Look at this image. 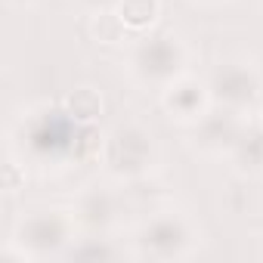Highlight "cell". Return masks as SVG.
<instances>
[{
  "label": "cell",
  "instance_id": "obj_1",
  "mask_svg": "<svg viewBox=\"0 0 263 263\" xmlns=\"http://www.w3.org/2000/svg\"><path fill=\"white\" fill-rule=\"evenodd\" d=\"M192 44L174 28H155L124 47L121 71L140 90H164L174 78L192 71Z\"/></svg>",
  "mask_w": 263,
  "mask_h": 263
},
{
  "label": "cell",
  "instance_id": "obj_15",
  "mask_svg": "<svg viewBox=\"0 0 263 263\" xmlns=\"http://www.w3.org/2000/svg\"><path fill=\"white\" fill-rule=\"evenodd\" d=\"M25 180H28V174H25V158H19L16 152H10V155H7V164H4V195L22 192V189H25Z\"/></svg>",
  "mask_w": 263,
  "mask_h": 263
},
{
  "label": "cell",
  "instance_id": "obj_12",
  "mask_svg": "<svg viewBox=\"0 0 263 263\" xmlns=\"http://www.w3.org/2000/svg\"><path fill=\"white\" fill-rule=\"evenodd\" d=\"M124 257L134 260L130 241L124 245L118 235H87V232H81L65 260H99V263H108V260H124Z\"/></svg>",
  "mask_w": 263,
  "mask_h": 263
},
{
  "label": "cell",
  "instance_id": "obj_19",
  "mask_svg": "<svg viewBox=\"0 0 263 263\" xmlns=\"http://www.w3.org/2000/svg\"><path fill=\"white\" fill-rule=\"evenodd\" d=\"M254 121H257V124H260V127H263V105H260V108H257V115H254Z\"/></svg>",
  "mask_w": 263,
  "mask_h": 263
},
{
  "label": "cell",
  "instance_id": "obj_16",
  "mask_svg": "<svg viewBox=\"0 0 263 263\" xmlns=\"http://www.w3.org/2000/svg\"><path fill=\"white\" fill-rule=\"evenodd\" d=\"M115 4H118V0H71V7L78 13H84L87 19L90 16H99V13H111Z\"/></svg>",
  "mask_w": 263,
  "mask_h": 263
},
{
  "label": "cell",
  "instance_id": "obj_17",
  "mask_svg": "<svg viewBox=\"0 0 263 263\" xmlns=\"http://www.w3.org/2000/svg\"><path fill=\"white\" fill-rule=\"evenodd\" d=\"M4 4H7L10 10H31V7H41L44 0H4Z\"/></svg>",
  "mask_w": 263,
  "mask_h": 263
},
{
  "label": "cell",
  "instance_id": "obj_4",
  "mask_svg": "<svg viewBox=\"0 0 263 263\" xmlns=\"http://www.w3.org/2000/svg\"><path fill=\"white\" fill-rule=\"evenodd\" d=\"M78 235H81V223L71 204H34L16 217L7 241H13L22 251L25 263H41V260L68 257Z\"/></svg>",
  "mask_w": 263,
  "mask_h": 263
},
{
  "label": "cell",
  "instance_id": "obj_2",
  "mask_svg": "<svg viewBox=\"0 0 263 263\" xmlns=\"http://www.w3.org/2000/svg\"><path fill=\"white\" fill-rule=\"evenodd\" d=\"M96 161L111 183L134 186V183L149 180L158 171L161 143L146 121L124 118V121H115L102 134V146H99Z\"/></svg>",
  "mask_w": 263,
  "mask_h": 263
},
{
  "label": "cell",
  "instance_id": "obj_3",
  "mask_svg": "<svg viewBox=\"0 0 263 263\" xmlns=\"http://www.w3.org/2000/svg\"><path fill=\"white\" fill-rule=\"evenodd\" d=\"M198 248H201V226L189 211H183L177 204L149 211L137 223V229L130 232L134 260L177 263V260L195 257Z\"/></svg>",
  "mask_w": 263,
  "mask_h": 263
},
{
  "label": "cell",
  "instance_id": "obj_5",
  "mask_svg": "<svg viewBox=\"0 0 263 263\" xmlns=\"http://www.w3.org/2000/svg\"><path fill=\"white\" fill-rule=\"evenodd\" d=\"M78 130L81 124L71 121V115L53 102L31 105L22 118V140L25 152L37 164H62V161H78Z\"/></svg>",
  "mask_w": 263,
  "mask_h": 263
},
{
  "label": "cell",
  "instance_id": "obj_8",
  "mask_svg": "<svg viewBox=\"0 0 263 263\" xmlns=\"http://www.w3.org/2000/svg\"><path fill=\"white\" fill-rule=\"evenodd\" d=\"M248 121L251 118H245L232 108L214 105L195 127H189V149L208 161H226L229 152L235 149V143L241 140Z\"/></svg>",
  "mask_w": 263,
  "mask_h": 263
},
{
  "label": "cell",
  "instance_id": "obj_10",
  "mask_svg": "<svg viewBox=\"0 0 263 263\" xmlns=\"http://www.w3.org/2000/svg\"><path fill=\"white\" fill-rule=\"evenodd\" d=\"M226 164L238 180H263V127L257 121H248L245 134L229 152Z\"/></svg>",
  "mask_w": 263,
  "mask_h": 263
},
{
  "label": "cell",
  "instance_id": "obj_11",
  "mask_svg": "<svg viewBox=\"0 0 263 263\" xmlns=\"http://www.w3.org/2000/svg\"><path fill=\"white\" fill-rule=\"evenodd\" d=\"M115 16L121 19V25L134 37H140V34H149L161 25L164 0H118Z\"/></svg>",
  "mask_w": 263,
  "mask_h": 263
},
{
  "label": "cell",
  "instance_id": "obj_6",
  "mask_svg": "<svg viewBox=\"0 0 263 263\" xmlns=\"http://www.w3.org/2000/svg\"><path fill=\"white\" fill-rule=\"evenodd\" d=\"M208 87L214 105L232 108L245 118H254L263 105V65L251 56H226L208 68Z\"/></svg>",
  "mask_w": 263,
  "mask_h": 263
},
{
  "label": "cell",
  "instance_id": "obj_7",
  "mask_svg": "<svg viewBox=\"0 0 263 263\" xmlns=\"http://www.w3.org/2000/svg\"><path fill=\"white\" fill-rule=\"evenodd\" d=\"M71 211L81 223V232L87 235H118L124 223V195L111 186V180H93L84 183L74 198Z\"/></svg>",
  "mask_w": 263,
  "mask_h": 263
},
{
  "label": "cell",
  "instance_id": "obj_14",
  "mask_svg": "<svg viewBox=\"0 0 263 263\" xmlns=\"http://www.w3.org/2000/svg\"><path fill=\"white\" fill-rule=\"evenodd\" d=\"M90 34H93L96 44H121V47H127L130 41H134V34L121 25V19L115 16V10L90 16Z\"/></svg>",
  "mask_w": 263,
  "mask_h": 263
},
{
  "label": "cell",
  "instance_id": "obj_9",
  "mask_svg": "<svg viewBox=\"0 0 263 263\" xmlns=\"http://www.w3.org/2000/svg\"><path fill=\"white\" fill-rule=\"evenodd\" d=\"M158 108H161V115L171 124L186 127V130L195 127L214 108V96H211L208 78L195 74V71H186V74L174 78L164 90H158Z\"/></svg>",
  "mask_w": 263,
  "mask_h": 263
},
{
  "label": "cell",
  "instance_id": "obj_18",
  "mask_svg": "<svg viewBox=\"0 0 263 263\" xmlns=\"http://www.w3.org/2000/svg\"><path fill=\"white\" fill-rule=\"evenodd\" d=\"M192 7H214V4H223V0H186Z\"/></svg>",
  "mask_w": 263,
  "mask_h": 263
},
{
  "label": "cell",
  "instance_id": "obj_13",
  "mask_svg": "<svg viewBox=\"0 0 263 263\" xmlns=\"http://www.w3.org/2000/svg\"><path fill=\"white\" fill-rule=\"evenodd\" d=\"M62 108L71 115V121L78 124H99V118L105 115V96L99 87L93 84H78L65 93Z\"/></svg>",
  "mask_w": 263,
  "mask_h": 263
}]
</instances>
